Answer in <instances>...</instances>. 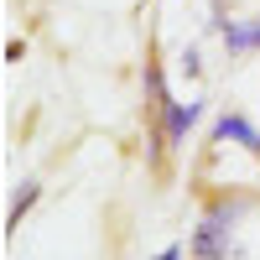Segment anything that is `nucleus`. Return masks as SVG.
Here are the masks:
<instances>
[{
	"mask_svg": "<svg viewBox=\"0 0 260 260\" xmlns=\"http://www.w3.org/2000/svg\"><path fill=\"white\" fill-rule=\"evenodd\" d=\"M240 213H245V198H213L198 219V234H192V260H224Z\"/></svg>",
	"mask_w": 260,
	"mask_h": 260,
	"instance_id": "f257e3e1",
	"label": "nucleus"
},
{
	"mask_svg": "<svg viewBox=\"0 0 260 260\" xmlns=\"http://www.w3.org/2000/svg\"><path fill=\"white\" fill-rule=\"evenodd\" d=\"M203 120V99H172L167 110L156 115V146H151V161H161L167 146H182L187 130Z\"/></svg>",
	"mask_w": 260,
	"mask_h": 260,
	"instance_id": "f03ea898",
	"label": "nucleus"
},
{
	"mask_svg": "<svg viewBox=\"0 0 260 260\" xmlns=\"http://www.w3.org/2000/svg\"><path fill=\"white\" fill-rule=\"evenodd\" d=\"M213 141H234V146H245L250 156H260V130L245 115H219L213 120Z\"/></svg>",
	"mask_w": 260,
	"mask_h": 260,
	"instance_id": "7ed1b4c3",
	"label": "nucleus"
},
{
	"mask_svg": "<svg viewBox=\"0 0 260 260\" xmlns=\"http://www.w3.org/2000/svg\"><path fill=\"white\" fill-rule=\"evenodd\" d=\"M219 37L229 52H260V21H219Z\"/></svg>",
	"mask_w": 260,
	"mask_h": 260,
	"instance_id": "20e7f679",
	"label": "nucleus"
},
{
	"mask_svg": "<svg viewBox=\"0 0 260 260\" xmlns=\"http://www.w3.org/2000/svg\"><path fill=\"white\" fill-rule=\"evenodd\" d=\"M146 99H151V115H161L167 104H172L167 78H161V68H156V57H146Z\"/></svg>",
	"mask_w": 260,
	"mask_h": 260,
	"instance_id": "39448f33",
	"label": "nucleus"
},
{
	"mask_svg": "<svg viewBox=\"0 0 260 260\" xmlns=\"http://www.w3.org/2000/svg\"><path fill=\"white\" fill-rule=\"evenodd\" d=\"M37 198H42V182H26V187L16 192V203H11V213H6V234H16V229H21V219L31 213V203H37Z\"/></svg>",
	"mask_w": 260,
	"mask_h": 260,
	"instance_id": "423d86ee",
	"label": "nucleus"
},
{
	"mask_svg": "<svg viewBox=\"0 0 260 260\" xmlns=\"http://www.w3.org/2000/svg\"><path fill=\"white\" fill-rule=\"evenodd\" d=\"M156 260H182V245H167V250H161Z\"/></svg>",
	"mask_w": 260,
	"mask_h": 260,
	"instance_id": "0eeeda50",
	"label": "nucleus"
}]
</instances>
